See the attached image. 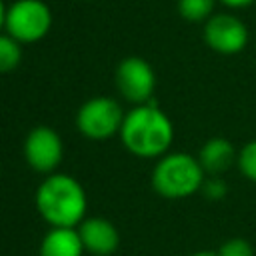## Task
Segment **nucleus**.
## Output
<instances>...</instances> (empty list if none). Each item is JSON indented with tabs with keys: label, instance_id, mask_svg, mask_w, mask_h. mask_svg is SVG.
<instances>
[{
	"label": "nucleus",
	"instance_id": "1",
	"mask_svg": "<svg viewBox=\"0 0 256 256\" xmlns=\"http://www.w3.org/2000/svg\"><path fill=\"white\" fill-rule=\"evenodd\" d=\"M122 144L138 158H162L174 140V126L170 118L150 100L134 106L120 128Z\"/></svg>",
	"mask_w": 256,
	"mask_h": 256
},
{
	"label": "nucleus",
	"instance_id": "2",
	"mask_svg": "<svg viewBox=\"0 0 256 256\" xmlns=\"http://www.w3.org/2000/svg\"><path fill=\"white\" fill-rule=\"evenodd\" d=\"M86 192L68 174H50L36 190V208L52 228H76L86 216Z\"/></svg>",
	"mask_w": 256,
	"mask_h": 256
},
{
	"label": "nucleus",
	"instance_id": "3",
	"mask_svg": "<svg viewBox=\"0 0 256 256\" xmlns=\"http://www.w3.org/2000/svg\"><path fill=\"white\" fill-rule=\"evenodd\" d=\"M206 172L198 158L186 152L164 154L152 170V188L168 200H182L202 190Z\"/></svg>",
	"mask_w": 256,
	"mask_h": 256
},
{
	"label": "nucleus",
	"instance_id": "4",
	"mask_svg": "<svg viewBox=\"0 0 256 256\" xmlns=\"http://www.w3.org/2000/svg\"><path fill=\"white\" fill-rule=\"evenodd\" d=\"M4 28L20 44H34L50 32L52 12L42 0H16L6 10Z\"/></svg>",
	"mask_w": 256,
	"mask_h": 256
},
{
	"label": "nucleus",
	"instance_id": "5",
	"mask_svg": "<svg viewBox=\"0 0 256 256\" xmlns=\"http://www.w3.org/2000/svg\"><path fill=\"white\" fill-rule=\"evenodd\" d=\"M124 112L120 104L106 96H96L84 102L76 114V128L90 140H106L120 134Z\"/></svg>",
	"mask_w": 256,
	"mask_h": 256
},
{
	"label": "nucleus",
	"instance_id": "6",
	"mask_svg": "<svg viewBox=\"0 0 256 256\" xmlns=\"http://www.w3.org/2000/svg\"><path fill=\"white\" fill-rule=\"evenodd\" d=\"M248 28L246 24L228 12L214 14L204 24V42L210 50L222 54V56H234L240 54L248 46Z\"/></svg>",
	"mask_w": 256,
	"mask_h": 256
},
{
	"label": "nucleus",
	"instance_id": "7",
	"mask_svg": "<svg viewBox=\"0 0 256 256\" xmlns=\"http://www.w3.org/2000/svg\"><path fill=\"white\" fill-rule=\"evenodd\" d=\"M116 86L128 102L140 106L152 100V94L156 88V76L152 66L144 58L130 56L118 64Z\"/></svg>",
	"mask_w": 256,
	"mask_h": 256
},
{
	"label": "nucleus",
	"instance_id": "8",
	"mask_svg": "<svg viewBox=\"0 0 256 256\" xmlns=\"http://www.w3.org/2000/svg\"><path fill=\"white\" fill-rule=\"evenodd\" d=\"M64 156V144L56 130L48 126L34 128L24 142V158L30 168L42 174H50L58 168Z\"/></svg>",
	"mask_w": 256,
	"mask_h": 256
},
{
	"label": "nucleus",
	"instance_id": "9",
	"mask_svg": "<svg viewBox=\"0 0 256 256\" xmlns=\"http://www.w3.org/2000/svg\"><path fill=\"white\" fill-rule=\"evenodd\" d=\"M78 234L82 238L84 250H88L96 256H108L120 244L118 230L106 218H88V220H84L78 228Z\"/></svg>",
	"mask_w": 256,
	"mask_h": 256
},
{
	"label": "nucleus",
	"instance_id": "10",
	"mask_svg": "<svg viewBox=\"0 0 256 256\" xmlns=\"http://www.w3.org/2000/svg\"><path fill=\"white\" fill-rule=\"evenodd\" d=\"M236 160H238V154H236L232 142L226 138H220V136L206 140L198 154L200 166L210 176L224 174L232 164H236Z\"/></svg>",
	"mask_w": 256,
	"mask_h": 256
},
{
	"label": "nucleus",
	"instance_id": "11",
	"mask_svg": "<svg viewBox=\"0 0 256 256\" xmlns=\"http://www.w3.org/2000/svg\"><path fill=\"white\" fill-rule=\"evenodd\" d=\"M84 244L76 228H52L40 244V256H82Z\"/></svg>",
	"mask_w": 256,
	"mask_h": 256
},
{
	"label": "nucleus",
	"instance_id": "12",
	"mask_svg": "<svg viewBox=\"0 0 256 256\" xmlns=\"http://www.w3.org/2000/svg\"><path fill=\"white\" fill-rule=\"evenodd\" d=\"M218 0H178V12L188 22H206L214 16Z\"/></svg>",
	"mask_w": 256,
	"mask_h": 256
},
{
	"label": "nucleus",
	"instance_id": "13",
	"mask_svg": "<svg viewBox=\"0 0 256 256\" xmlns=\"http://www.w3.org/2000/svg\"><path fill=\"white\" fill-rule=\"evenodd\" d=\"M22 60L20 42L10 34H0V74H8L18 68Z\"/></svg>",
	"mask_w": 256,
	"mask_h": 256
},
{
	"label": "nucleus",
	"instance_id": "14",
	"mask_svg": "<svg viewBox=\"0 0 256 256\" xmlns=\"http://www.w3.org/2000/svg\"><path fill=\"white\" fill-rule=\"evenodd\" d=\"M236 166L240 170V174L250 180V182H256V138L246 142L240 152H238V160H236Z\"/></svg>",
	"mask_w": 256,
	"mask_h": 256
},
{
	"label": "nucleus",
	"instance_id": "15",
	"mask_svg": "<svg viewBox=\"0 0 256 256\" xmlns=\"http://www.w3.org/2000/svg\"><path fill=\"white\" fill-rule=\"evenodd\" d=\"M216 254L218 256H254V248L244 238H230L218 248Z\"/></svg>",
	"mask_w": 256,
	"mask_h": 256
},
{
	"label": "nucleus",
	"instance_id": "16",
	"mask_svg": "<svg viewBox=\"0 0 256 256\" xmlns=\"http://www.w3.org/2000/svg\"><path fill=\"white\" fill-rule=\"evenodd\" d=\"M202 192H204L210 200H220V198H224V196H226L228 188H226V184H224V180H222L220 176H212L210 180H206V182H204Z\"/></svg>",
	"mask_w": 256,
	"mask_h": 256
},
{
	"label": "nucleus",
	"instance_id": "17",
	"mask_svg": "<svg viewBox=\"0 0 256 256\" xmlns=\"http://www.w3.org/2000/svg\"><path fill=\"white\" fill-rule=\"evenodd\" d=\"M220 4H224L226 8H232V10H242V8H248L252 6L256 0H218Z\"/></svg>",
	"mask_w": 256,
	"mask_h": 256
},
{
	"label": "nucleus",
	"instance_id": "18",
	"mask_svg": "<svg viewBox=\"0 0 256 256\" xmlns=\"http://www.w3.org/2000/svg\"><path fill=\"white\" fill-rule=\"evenodd\" d=\"M6 10H8V8H6V6H4V2L0 0V30H2V28H4V24H6Z\"/></svg>",
	"mask_w": 256,
	"mask_h": 256
},
{
	"label": "nucleus",
	"instance_id": "19",
	"mask_svg": "<svg viewBox=\"0 0 256 256\" xmlns=\"http://www.w3.org/2000/svg\"><path fill=\"white\" fill-rule=\"evenodd\" d=\"M190 256H218V254L212 252V250H200V252H194V254H190Z\"/></svg>",
	"mask_w": 256,
	"mask_h": 256
}]
</instances>
